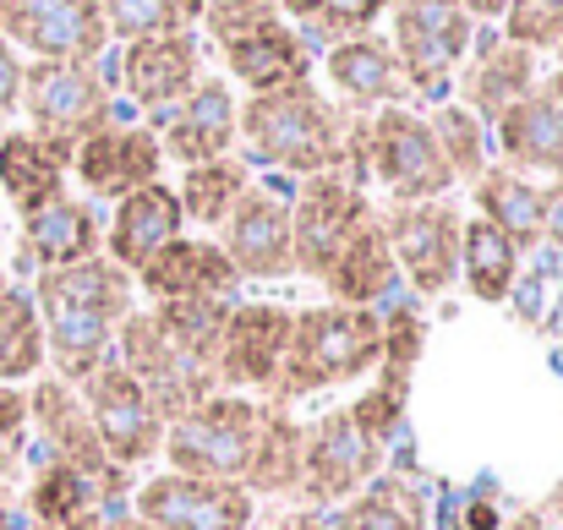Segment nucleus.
Masks as SVG:
<instances>
[{"label":"nucleus","mask_w":563,"mask_h":530,"mask_svg":"<svg viewBox=\"0 0 563 530\" xmlns=\"http://www.w3.org/2000/svg\"><path fill=\"white\" fill-rule=\"evenodd\" d=\"M377 351H383V312L373 307H340V301L296 307L290 345H285L268 399L296 405V399H312L329 388H351V383L373 377Z\"/></svg>","instance_id":"20e7f679"},{"label":"nucleus","mask_w":563,"mask_h":530,"mask_svg":"<svg viewBox=\"0 0 563 530\" xmlns=\"http://www.w3.org/2000/svg\"><path fill=\"white\" fill-rule=\"evenodd\" d=\"M504 530H563V526L553 520V515H542V509H520V515H515Z\"/></svg>","instance_id":"8fccbe9b"},{"label":"nucleus","mask_w":563,"mask_h":530,"mask_svg":"<svg viewBox=\"0 0 563 530\" xmlns=\"http://www.w3.org/2000/svg\"><path fill=\"white\" fill-rule=\"evenodd\" d=\"M296 27H301V38L318 49H329V44H340V38H356V33H373L377 16L394 5V0H274Z\"/></svg>","instance_id":"4c0bfd02"},{"label":"nucleus","mask_w":563,"mask_h":530,"mask_svg":"<svg viewBox=\"0 0 563 530\" xmlns=\"http://www.w3.org/2000/svg\"><path fill=\"white\" fill-rule=\"evenodd\" d=\"M476 22L460 0H394L388 5V44L410 82V104L454 99V77L471 55Z\"/></svg>","instance_id":"6e6552de"},{"label":"nucleus","mask_w":563,"mask_h":530,"mask_svg":"<svg viewBox=\"0 0 563 530\" xmlns=\"http://www.w3.org/2000/svg\"><path fill=\"white\" fill-rule=\"evenodd\" d=\"M5 285H11V279H5V268H0V290H5Z\"/></svg>","instance_id":"6e6d98bb"},{"label":"nucleus","mask_w":563,"mask_h":530,"mask_svg":"<svg viewBox=\"0 0 563 530\" xmlns=\"http://www.w3.org/2000/svg\"><path fill=\"white\" fill-rule=\"evenodd\" d=\"M27 530H104V515H77V520H27Z\"/></svg>","instance_id":"de8ad7c7"},{"label":"nucleus","mask_w":563,"mask_h":530,"mask_svg":"<svg viewBox=\"0 0 563 530\" xmlns=\"http://www.w3.org/2000/svg\"><path fill=\"white\" fill-rule=\"evenodd\" d=\"M77 394L88 405V421H93L104 454L121 471H143V465L159 460V449H165V416L148 405V394L132 383V372L121 361H104Z\"/></svg>","instance_id":"a211bd4d"},{"label":"nucleus","mask_w":563,"mask_h":530,"mask_svg":"<svg viewBox=\"0 0 563 530\" xmlns=\"http://www.w3.org/2000/svg\"><path fill=\"white\" fill-rule=\"evenodd\" d=\"M548 197V219H542V246H559L563 252V180H548L542 186Z\"/></svg>","instance_id":"37998d69"},{"label":"nucleus","mask_w":563,"mask_h":530,"mask_svg":"<svg viewBox=\"0 0 563 530\" xmlns=\"http://www.w3.org/2000/svg\"><path fill=\"white\" fill-rule=\"evenodd\" d=\"M0 241H5V224H0Z\"/></svg>","instance_id":"13d9d810"},{"label":"nucleus","mask_w":563,"mask_h":530,"mask_svg":"<svg viewBox=\"0 0 563 530\" xmlns=\"http://www.w3.org/2000/svg\"><path fill=\"white\" fill-rule=\"evenodd\" d=\"M33 307L44 323V366H55L60 383L82 388L104 361H115V334L126 312L137 307V285L126 268H115L104 252L82 257L71 268L33 274Z\"/></svg>","instance_id":"f03ea898"},{"label":"nucleus","mask_w":563,"mask_h":530,"mask_svg":"<svg viewBox=\"0 0 563 530\" xmlns=\"http://www.w3.org/2000/svg\"><path fill=\"white\" fill-rule=\"evenodd\" d=\"M537 93H542V104L553 110V126H559V137H563V66L537 77Z\"/></svg>","instance_id":"a18cd8bd"},{"label":"nucleus","mask_w":563,"mask_h":530,"mask_svg":"<svg viewBox=\"0 0 563 530\" xmlns=\"http://www.w3.org/2000/svg\"><path fill=\"white\" fill-rule=\"evenodd\" d=\"M230 307H235V301H219V296H197V301H148V318L159 323V334L187 355L191 366L213 372L224 323H230ZM213 383H219V372H213Z\"/></svg>","instance_id":"473e14b6"},{"label":"nucleus","mask_w":563,"mask_h":530,"mask_svg":"<svg viewBox=\"0 0 563 530\" xmlns=\"http://www.w3.org/2000/svg\"><path fill=\"white\" fill-rule=\"evenodd\" d=\"M537 509H542V515H553V520H559V526H563V476H559V482H553V493H548V498H542Z\"/></svg>","instance_id":"864d4df0"},{"label":"nucleus","mask_w":563,"mask_h":530,"mask_svg":"<svg viewBox=\"0 0 563 530\" xmlns=\"http://www.w3.org/2000/svg\"><path fill=\"white\" fill-rule=\"evenodd\" d=\"M0 137H5V121H0Z\"/></svg>","instance_id":"4d7b16f0"},{"label":"nucleus","mask_w":563,"mask_h":530,"mask_svg":"<svg viewBox=\"0 0 563 530\" xmlns=\"http://www.w3.org/2000/svg\"><path fill=\"white\" fill-rule=\"evenodd\" d=\"M44 372V323L27 285L0 290V383H33Z\"/></svg>","instance_id":"f704fd0d"},{"label":"nucleus","mask_w":563,"mask_h":530,"mask_svg":"<svg viewBox=\"0 0 563 530\" xmlns=\"http://www.w3.org/2000/svg\"><path fill=\"white\" fill-rule=\"evenodd\" d=\"M465 11H471V22H504V11H509V0H460Z\"/></svg>","instance_id":"09e8293b"},{"label":"nucleus","mask_w":563,"mask_h":530,"mask_svg":"<svg viewBox=\"0 0 563 530\" xmlns=\"http://www.w3.org/2000/svg\"><path fill=\"white\" fill-rule=\"evenodd\" d=\"M33 460H38V454H33ZM22 509H27V520L110 515V509H104V498H99V487H93L82 471L60 465V460H38V465H33V476H27V487H22Z\"/></svg>","instance_id":"c9c22d12"},{"label":"nucleus","mask_w":563,"mask_h":530,"mask_svg":"<svg viewBox=\"0 0 563 530\" xmlns=\"http://www.w3.org/2000/svg\"><path fill=\"white\" fill-rule=\"evenodd\" d=\"M22 55L0 38V121H11L16 115V104H22Z\"/></svg>","instance_id":"79ce46f5"},{"label":"nucleus","mask_w":563,"mask_h":530,"mask_svg":"<svg viewBox=\"0 0 563 530\" xmlns=\"http://www.w3.org/2000/svg\"><path fill=\"white\" fill-rule=\"evenodd\" d=\"M27 443H33V432H27V388L0 383V482L22 476Z\"/></svg>","instance_id":"a19ab883"},{"label":"nucleus","mask_w":563,"mask_h":530,"mask_svg":"<svg viewBox=\"0 0 563 530\" xmlns=\"http://www.w3.org/2000/svg\"><path fill=\"white\" fill-rule=\"evenodd\" d=\"M290 312L285 301H235L224 340H219V388L230 394H268L279 377V361L290 345Z\"/></svg>","instance_id":"5701e85b"},{"label":"nucleus","mask_w":563,"mask_h":530,"mask_svg":"<svg viewBox=\"0 0 563 530\" xmlns=\"http://www.w3.org/2000/svg\"><path fill=\"white\" fill-rule=\"evenodd\" d=\"M71 176H77L88 202H121L137 186L165 180V148H159L148 121H126L121 115V121H110V126H99L93 137L77 143Z\"/></svg>","instance_id":"aec40b11"},{"label":"nucleus","mask_w":563,"mask_h":530,"mask_svg":"<svg viewBox=\"0 0 563 530\" xmlns=\"http://www.w3.org/2000/svg\"><path fill=\"white\" fill-rule=\"evenodd\" d=\"M0 38L27 60H104L110 49L99 0H0Z\"/></svg>","instance_id":"dca6fc26"},{"label":"nucleus","mask_w":563,"mask_h":530,"mask_svg":"<svg viewBox=\"0 0 563 530\" xmlns=\"http://www.w3.org/2000/svg\"><path fill=\"white\" fill-rule=\"evenodd\" d=\"M99 5H104L110 38L132 44V38H154V33H191L202 22L208 0H99Z\"/></svg>","instance_id":"58836bf2"},{"label":"nucleus","mask_w":563,"mask_h":530,"mask_svg":"<svg viewBox=\"0 0 563 530\" xmlns=\"http://www.w3.org/2000/svg\"><path fill=\"white\" fill-rule=\"evenodd\" d=\"M329 530H432V504L421 482L399 471H377L356 498L329 509Z\"/></svg>","instance_id":"7c9ffc66"},{"label":"nucleus","mask_w":563,"mask_h":530,"mask_svg":"<svg viewBox=\"0 0 563 530\" xmlns=\"http://www.w3.org/2000/svg\"><path fill=\"white\" fill-rule=\"evenodd\" d=\"M165 471L235 482L252 498H296L301 482V421L268 394H208L165 427Z\"/></svg>","instance_id":"f257e3e1"},{"label":"nucleus","mask_w":563,"mask_h":530,"mask_svg":"<svg viewBox=\"0 0 563 530\" xmlns=\"http://www.w3.org/2000/svg\"><path fill=\"white\" fill-rule=\"evenodd\" d=\"M421 355H427V318H421V301L416 296H399L394 307H383V351L373 366V388L345 405L356 416V427L388 449V438L405 432V416H410V388H416V372H421Z\"/></svg>","instance_id":"ddd939ff"},{"label":"nucleus","mask_w":563,"mask_h":530,"mask_svg":"<svg viewBox=\"0 0 563 530\" xmlns=\"http://www.w3.org/2000/svg\"><path fill=\"white\" fill-rule=\"evenodd\" d=\"M235 121H241V99H235L230 77H202L181 104L148 115V126L165 148V165H181V170L235 154Z\"/></svg>","instance_id":"412c9836"},{"label":"nucleus","mask_w":563,"mask_h":530,"mask_svg":"<svg viewBox=\"0 0 563 530\" xmlns=\"http://www.w3.org/2000/svg\"><path fill=\"white\" fill-rule=\"evenodd\" d=\"M115 361H121V366L132 372V383L148 394V405L165 416V427L181 421L191 405H202L208 394H219L213 372L191 366L187 355L159 334V323L148 318V307H132V312H126V323H121V334H115Z\"/></svg>","instance_id":"f3484780"},{"label":"nucleus","mask_w":563,"mask_h":530,"mask_svg":"<svg viewBox=\"0 0 563 530\" xmlns=\"http://www.w3.org/2000/svg\"><path fill=\"white\" fill-rule=\"evenodd\" d=\"M104 530H148L132 509H115V515H104Z\"/></svg>","instance_id":"603ef678"},{"label":"nucleus","mask_w":563,"mask_h":530,"mask_svg":"<svg viewBox=\"0 0 563 530\" xmlns=\"http://www.w3.org/2000/svg\"><path fill=\"white\" fill-rule=\"evenodd\" d=\"M121 99L143 115H159L170 104H181L191 88L208 77L202 71V33H154V38H132L121 44L115 66H110Z\"/></svg>","instance_id":"6ab92c4d"},{"label":"nucleus","mask_w":563,"mask_h":530,"mask_svg":"<svg viewBox=\"0 0 563 530\" xmlns=\"http://www.w3.org/2000/svg\"><path fill=\"white\" fill-rule=\"evenodd\" d=\"M252 176H257V170H252L241 154H224V159H208V165H191V170H181L176 197H181V213H187V224L219 230V224L230 219V208L246 197Z\"/></svg>","instance_id":"72a5a7b5"},{"label":"nucleus","mask_w":563,"mask_h":530,"mask_svg":"<svg viewBox=\"0 0 563 530\" xmlns=\"http://www.w3.org/2000/svg\"><path fill=\"white\" fill-rule=\"evenodd\" d=\"M498 33L509 44H526V49H559L563 44V0H509Z\"/></svg>","instance_id":"ea45409f"},{"label":"nucleus","mask_w":563,"mask_h":530,"mask_svg":"<svg viewBox=\"0 0 563 530\" xmlns=\"http://www.w3.org/2000/svg\"><path fill=\"white\" fill-rule=\"evenodd\" d=\"M202 33L213 55L224 60L230 82H241L246 93H274L318 71V49L274 0H208Z\"/></svg>","instance_id":"423d86ee"},{"label":"nucleus","mask_w":563,"mask_h":530,"mask_svg":"<svg viewBox=\"0 0 563 530\" xmlns=\"http://www.w3.org/2000/svg\"><path fill=\"white\" fill-rule=\"evenodd\" d=\"M345 137H351V110L323 93L312 77L307 82H285L274 93H246L241 99V121H235V143L246 148L241 159L252 170H274V176H323L345 165Z\"/></svg>","instance_id":"7ed1b4c3"},{"label":"nucleus","mask_w":563,"mask_h":530,"mask_svg":"<svg viewBox=\"0 0 563 530\" xmlns=\"http://www.w3.org/2000/svg\"><path fill=\"white\" fill-rule=\"evenodd\" d=\"M471 197H476V219H487L493 230H504L515 241V252H537L542 246V219H548V197L542 186L509 165H487L482 176L471 180Z\"/></svg>","instance_id":"c756f323"},{"label":"nucleus","mask_w":563,"mask_h":530,"mask_svg":"<svg viewBox=\"0 0 563 530\" xmlns=\"http://www.w3.org/2000/svg\"><path fill=\"white\" fill-rule=\"evenodd\" d=\"M388 252L399 263V279L416 301H438L460 285V224L465 213L438 197V202H388L383 213Z\"/></svg>","instance_id":"9d476101"},{"label":"nucleus","mask_w":563,"mask_h":530,"mask_svg":"<svg viewBox=\"0 0 563 530\" xmlns=\"http://www.w3.org/2000/svg\"><path fill=\"white\" fill-rule=\"evenodd\" d=\"M465 520H471V530H498V509L493 504H465Z\"/></svg>","instance_id":"3c124183"},{"label":"nucleus","mask_w":563,"mask_h":530,"mask_svg":"<svg viewBox=\"0 0 563 530\" xmlns=\"http://www.w3.org/2000/svg\"><path fill=\"white\" fill-rule=\"evenodd\" d=\"M66 176H71L66 148L33 137L27 126H5V137H0V197L16 213H33V208L55 202L60 191H71Z\"/></svg>","instance_id":"c85d7f7f"},{"label":"nucleus","mask_w":563,"mask_h":530,"mask_svg":"<svg viewBox=\"0 0 563 530\" xmlns=\"http://www.w3.org/2000/svg\"><path fill=\"white\" fill-rule=\"evenodd\" d=\"M176 235H187V213L170 180L137 186L132 197L115 202V213L104 219V257L126 274H137L159 246H170Z\"/></svg>","instance_id":"bb28decb"},{"label":"nucleus","mask_w":563,"mask_h":530,"mask_svg":"<svg viewBox=\"0 0 563 530\" xmlns=\"http://www.w3.org/2000/svg\"><path fill=\"white\" fill-rule=\"evenodd\" d=\"M318 285L329 290V301H340V307H373V312L394 307L399 296H410L405 279H399V263L388 252V235H383V219L377 213L340 246V257L323 268Z\"/></svg>","instance_id":"cd10ccee"},{"label":"nucleus","mask_w":563,"mask_h":530,"mask_svg":"<svg viewBox=\"0 0 563 530\" xmlns=\"http://www.w3.org/2000/svg\"><path fill=\"white\" fill-rule=\"evenodd\" d=\"M132 285H137L148 301H197V296L235 301L241 274L230 268V257L219 252V241H208V235H176L170 246H159V252L132 274Z\"/></svg>","instance_id":"a878e982"},{"label":"nucleus","mask_w":563,"mask_h":530,"mask_svg":"<svg viewBox=\"0 0 563 530\" xmlns=\"http://www.w3.org/2000/svg\"><path fill=\"white\" fill-rule=\"evenodd\" d=\"M268 530H329V509H307V504H296V509H285Z\"/></svg>","instance_id":"c03bdc74"},{"label":"nucleus","mask_w":563,"mask_h":530,"mask_svg":"<svg viewBox=\"0 0 563 530\" xmlns=\"http://www.w3.org/2000/svg\"><path fill=\"white\" fill-rule=\"evenodd\" d=\"M537 77H542L537 49L509 44V38L498 33V22H476L471 55H465L460 77H454V99L493 132V121H498L504 110H515V104L537 88Z\"/></svg>","instance_id":"4be33fe9"},{"label":"nucleus","mask_w":563,"mask_h":530,"mask_svg":"<svg viewBox=\"0 0 563 530\" xmlns=\"http://www.w3.org/2000/svg\"><path fill=\"white\" fill-rule=\"evenodd\" d=\"M340 176H351L367 191L377 186L388 202H438V197L454 191L443 148L427 126V110H416V104H388L373 115H351Z\"/></svg>","instance_id":"39448f33"},{"label":"nucleus","mask_w":563,"mask_h":530,"mask_svg":"<svg viewBox=\"0 0 563 530\" xmlns=\"http://www.w3.org/2000/svg\"><path fill=\"white\" fill-rule=\"evenodd\" d=\"M99 252H104V219H99V208L88 197L60 191L55 202L22 213V230H16L22 268L49 274V268H71L82 257H99Z\"/></svg>","instance_id":"393cba45"},{"label":"nucleus","mask_w":563,"mask_h":530,"mask_svg":"<svg viewBox=\"0 0 563 530\" xmlns=\"http://www.w3.org/2000/svg\"><path fill=\"white\" fill-rule=\"evenodd\" d=\"M427 126H432V137H438V148H443V165H449L454 186H471V180L493 165V132H487L460 99L432 104V110H427Z\"/></svg>","instance_id":"e433bc0d"},{"label":"nucleus","mask_w":563,"mask_h":530,"mask_svg":"<svg viewBox=\"0 0 563 530\" xmlns=\"http://www.w3.org/2000/svg\"><path fill=\"white\" fill-rule=\"evenodd\" d=\"M323 82L334 88V99L351 110V115H373L388 104H410V82L399 71V55L383 33H356V38H340L323 49Z\"/></svg>","instance_id":"b1692460"},{"label":"nucleus","mask_w":563,"mask_h":530,"mask_svg":"<svg viewBox=\"0 0 563 530\" xmlns=\"http://www.w3.org/2000/svg\"><path fill=\"white\" fill-rule=\"evenodd\" d=\"M377 213L373 191L356 186L340 170H323V176H301L290 191V257H296V274L307 279H323V268L340 257V246Z\"/></svg>","instance_id":"f8f14e48"},{"label":"nucleus","mask_w":563,"mask_h":530,"mask_svg":"<svg viewBox=\"0 0 563 530\" xmlns=\"http://www.w3.org/2000/svg\"><path fill=\"white\" fill-rule=\"evenodd\" d=\"M27 432H33V454H38V460H60V465L82 471V476L99 487V498H104L110 515L126 509V498H132V471H121V465L104 454V443H99V432H93V421H88L82 394H77L71 383H60L55 372H38L33 388H27Z\"/></svg>","instance_id":"1a4fd4ad"},{"label":"nucleus","mask_w":563,"mask_h":530,"mask_svg":"<svg viewBox=\"0 0 563 530\" xmlns=\"http://www.w3.org/2000/svg\"><path fill=\"white\" fill-rule=\"evenodd\" d=\"M0 530H27V509H22V493L11 482H0Z\"/></svg>","instance_id":"49530a36"},{"label":"nucleus","mask_w":563,"mask_h":530,"mask_svg":"<svg viewBox=\"0 0 563 530\" xmlns=\"http://www.w3.org/2000/svg\"><path fill=\"white\" fill-rule=\"evenodd\" d=\"M27 132L77 154L82 137H93L99 126L121 121V99L115 82L104 77L99 60H27L22 66V104Z\"/></svg>","instance_id":"0eeeda50"},{"label":"nucleus","mask_w":563,"mask_h":530,"mask_svg":"<svg viewBox=\"0 0 563 530\" xmlns=\"http://www.w3.org/2000/svg\"><path fill=\"white\" fill-rule=\"evenodd\" d=\"M126 509L148 530H252L257 520V498L246 487L213 476H181V471H159L137 482Z\"/></svg>","instance_id":"2eb2a0df"},{"label":"nucleus","mask_w":563,"mask_h":530,"mask_svg":"<svg viewBox=\"0 0 563 530\" xmlns=\"http://www.w3.org/2000/svg\"><path fill=\"white\" fill-rule=\"evenodd\" d=\"M290 176H252L246 197L230 208V219L219 224V252L230 257V268L241 279H290L296 274V257H290Z\"/></svg>","instance_id":"4468645a"},{"label":"nucleus","mask_w":563,"mask_h":530,"mask_svg":"<svg viewBox=\"0 0 563 530\" xmlns=\"http://www.w3.org/2000/svg\"><path fill=\"white\" fill-rule=\"evenodd\" d=\"M460 279L482 307H504L515 296V279H520L515 241L504 230H493L487 219H476V213L460 224Z\"/></svg>","instance_id":"2f4dec72"},{"label":"nucleus","mask_w":563,"mask_h":530,"mask_svg":"<svg viewBox=\"0 0 563 530\" xmlns=\"http://www.w3.org/2000/svg\"><path fill=\"white\" fill-rule=\"evenodd\" d=\"M553 60H559V66H563V44H559V49H553Z\"/></svg>","instance_id":"5fc2aeb1"},{"label":"nucleus","mask_w":563,"mask_h":530,"mask_svg":"<svg viewBox=\"0 0 563 530\" xmlns=\"http://www.w3.org/2000/svg\"><path fill=\"white\" fill-rule=\"evenodd\" d=\"M383 443H373L356 416L340 405V410H323L312 421H301V482H296V498L307 509H340L345 498H356L383 465Z\"/></svg>","instance_id":"9b49d317"}]
</instances>
